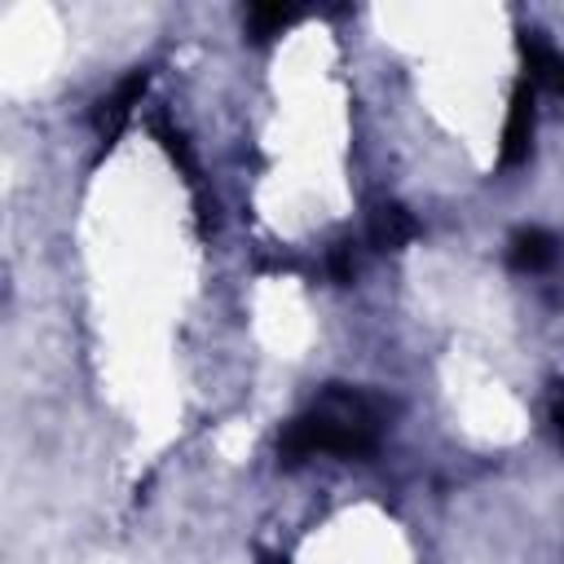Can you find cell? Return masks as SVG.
Masks as SVG:
<instances>
[{"label":"cell","instance_id":"obj_8","mask_svg":"<svg viewBox=\"0 0 564 564\" xmlns=\"http://www.w3.org/2000/svg\"><path fill=\"white\" fill-rule=\"evenodd\" d=\"M551 423H555V432H560V441H564V392H560L555 405H551Z\"/></svg>","mask_w":564,"mask_h":564},{"label":"cell","instance_id":"obj_6","mask_svg":"<svg viewBox=\"0 0 564 564\" xmlns=\"http://www.w3.org/2000/svg\"><path fill=\"white\" fill-rule=\"evenodd\" d=\"M414 220H410V212H401V207H379L375 216H370V242L375 247H401V242H410L414 238Z\"/></svg>","mask_w":564,"mask_h":564},{"label":"cell","instance_id":"obj_4","mask_svg":"<svg viewBox=\"0 0 564 564\" xmlns=\"http://www.w3.org/2000/svg\"><path fill=\"white\" fill-rule=\"evenodd\" d=\"M555 256H560V242H555V234H546V229H524V234H516V242H511V264H516V269H529V273L555 264Z\"/></svg>","mask_w":564,"mask_h":564},{"label":"cell","instance_id":"obj_7","mask_svg":"<svg viewBox=\"0 0 564 564\" xmlns=\"http://www.w3.org/2000/svg\"><path fill=\"white\" fill-rule=\"evenodd\" d=\"M295 13L291 9H282V4H269V9H251L247 13V22L256 26V40H269V35H278L286 22H291Z\"/></svg>","mask_w":564,"mask_h":564},{"label":"cell","instance_id":"obj_5","mask_svg":"<svg viewBox=\"0 0 564 564\" xmlns=\"http://www.w3.org/2000/svg\"><path fill=\"white\" fill-rule=\"evenodd\" d=\"M524 57H529V84L564 93V57L546 40H524Z\"/></svg>","mask_w":564,"mask_h":564},{"label":"cell","instance_id":"obj_3","mask_svg":"<svg viewBox=\"0 0 564 564\" xmlns=\"http://www.w3.org/2000/svg\"><path fill=\"white\" fill-rule=\"evenodd\" d=\"M529 137H533V88H520L511 101V119L502 132V163H520L529 154Z\"/></svg>","mask_w":564,"mask_h":564},{"label":"cell","instance_id":"obj_1","mask_svg":"<svg viewBox=\"0 0 564 564\" xmlns=\"http://www.w3.org/2000/svg\"><path fill=\"white\" fill-rule=\"evenodd\" d=\"M379 441V405L366 397V392H352V388H326L308 414H300L282 441H278V454L286 463H304L313 454H366L375 449Z\"/></svg>","mask_w":564,"mask_h":564},{"label":"cell","instance_id":"obj_2","mask_svg":"<svg viewBox=\"0 0 564 564\" xmlns=\"http://www.w3.org/2000/svg\"><path fill=\"white\" fill-rule=\"evenodd\" d=\"M141 93H145V75H128L110 97H101V106H97V115H93L101 141L119 137V128L128 123V115H132V106L141 101Z\"/></svg>","mask_w":564,"mask_h":564}]
</instances>
